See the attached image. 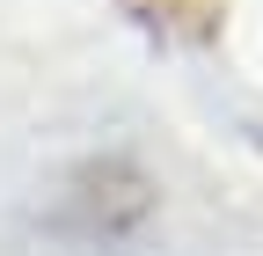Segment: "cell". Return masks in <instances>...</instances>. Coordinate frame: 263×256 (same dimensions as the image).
Returning <instances> with one entry per match:
<instances>
[{
	"label": "cell",
	"mask_w": 263,
	"mask_h": 256,
	"mask_svg": "<svg viewBox=\"0 0 263 256\" xmlns=\"http://www.w3.org/2000/svg\"><path fill=\"white\" fill-rule=\"evenodd\" d=\"M124 15H132V22H146V29H161V37L205 44V37H219L227 0H124Z\"/></svg>",
	"instance_id": "obj_1"
}]
</instances>
